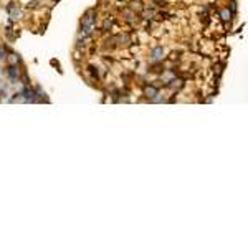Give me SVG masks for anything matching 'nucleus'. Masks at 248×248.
Returning a JSON list of instances; mask_svg holds the SVG:
<instances>
[{"label":"nucleus","mask_w":248,"mask_h":248,"mask_svg":"<svg viewBox=\"0 0 248 248\" xmlns=\"http://www.w3.org/2000/svg\"><path fill=\"white\" fill-rule=\"evenodd\" d=\"M146 94H147L149 98H152V96H156V94H157V89H156V88H152V86H151V88H146Z\"/></svg>","instance_id":"nucleus-1"},{"label":"nucleus","mask_w":248,"mask_h":248,"mask_svg":"<svg viewBox=\"0 0 248 248\" xmlns=\"http://www.w3.org/2000/svg\"><path fill=\"white\" fill-rule=\"evenodd\" d=\"M222 20H225V22H227V20H230V12L228 10H223L222 12Z\"/></svg>","instance_id":"nucleus-2"},{"label":"nucleus","mask_w":248,"mask_h":248,"mask_svg":"<svg viewBox=\"0 0 248 248\" xmlns=\"http://www.w3.org/2000/svg\"><path fill=\"white\" fill-rule=\"evenodd\" d=\"M161 53H162V50H161V48H157V50L152 53V58H154V60H156V58H159V55H161Z\"/></svg>","instance_id":"nucleus-3"},{"label":"nucleus","mask_w":248,"mask_h":248,"mask_svg":"<svg viewBox=\"0 0 248 248\" xmlns=\"http://www.w3.org/2000/svg\"><path fill=\"white\" fill-rule=\"evenodd\" d=\"M10 75L12 76H18V71H15V68H10Z\"/></svg>","instance_id":"nucleus-4"},{"label":"nucleus","mask_w":248,"mask_h":248,"mask_svg":"<svg viewBox=\"0 0 248 248\" xmlns=\"http://www.w3.org/2000/svg\"><path fill=\"white\" fill-rule=\"evenodd\" d=\"M231 10H233V12L237 10V3H235V2H231Z\"/></svg>","instance_id":"nucleus-5"}]
</instances>
